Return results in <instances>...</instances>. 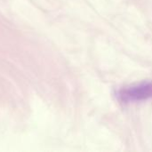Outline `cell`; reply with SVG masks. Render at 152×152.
<instances>
[{
  "instance_id": "obj_1",
  "label": "cell",
  "mask_w": 152,
  "mask_h": 152,
  "mask_svg": "<svg viewBox=\"0 0 152 152\" xmlns=\"http://www.w3.org/2000/svg\"><path fill=\"white\" fill-rule=\"evenodd\" d=\"M118 97L122 102H140L151 99L152 98V82L122 88L118 91Z\"/></svg>"
}]
</instances>
